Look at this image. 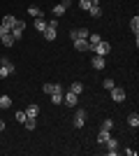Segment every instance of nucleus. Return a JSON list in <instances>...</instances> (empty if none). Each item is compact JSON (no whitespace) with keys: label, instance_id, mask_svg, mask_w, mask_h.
<instances>
[{"label":"nucleus","instance_id":"nucleus-1","mask_svg":"<svg viewBox=\"0 0 139 156\" xmlns=\"http://www.w3.org/2000/svg\"><path fill=\"white\" fill-rule=\"evenodd\" d=\"M14 70H16V65L7 58V56H2V58H0V79H7L9 75H14Z\"/></svg>","mask_w":139,"mask_h":156},{"label":"nucleus","instance_id":"nucleus-2","mask_svg":"<svg viewBox=\"0 0 139 156\" xmlns=\"http://www.w3.org/2000/svg\"><path fill=\"white\" fill-rule=\"evenodd\" d=\"M109 51H111V44L107 40H100L98 44L93 47V54H98V56H109Z\"/></svg>","mask_w":139,"mask_h":156},{"label":"nucleus","instance_id":"nucleus-3","mask_svg":"<svg viewBox=\"0 0 139 156\" xmlns=\"http://www.w3.org/2000/svg\"><path fill=\"white\" fill-rule=\"evenodd\" d=\"M109 93H111L114 103H125V98H127V93H125L123 86H114V89H109Z\"/></svg>","mask_w":139,"mask_h":156},{"label":"nucleus","instance_id":"nucleus-4","mask_svg":"<svg viewBox=\"0 0 139 156\" xmlns=\"http://www.w3.org/2000/svg\"><path fill=\"white\" fill-rule=\"evenodd\" d=\"M23 30H26V23H23V19H16V23H14V28L9 30V35H12L14 40H21V37H23Z\"/></svg>","mask_w":139,"mask_h":156},{"label":"nucleus","instance_id":"nucleus-5","mask_svg":"<svg viewBox=\"0 0 139 156\" xmlns=\"http://www.w3.org/2000/svg\"><path fill=\"white\" fill-rule=\"evenodd\" d=\"M63 103L67 105V107H77V103H79V96L77 93H72V91H63Z\"/></svg>","mask_w":139,"mask_h":156},{"label":"nucleus","instance_id":"nucleus-6","mask_svg":"<svg viewBox=\"0 0 139 156\" xmlns=\"http://www.w3.org/2000/svg\"><path fill=\"white\" fill-rule=\"evenodd\" d=\"M86 121H88V112L79 110L77 114H74V126H77V128H84V126H86Z\"/></svg>","mask_w":139,"mask_h":156},{"label":"nucleus","instance_id":"nucleus-7","mask_svg":"<svg viewBox=\"0 0 139 156\" xmlns=\"http://www.w3.org/2000/svg\"><path fill=\"white\" fill-rule=\"evenodd\" d=\"M91 65L95 68V70H104V68H107V58H104V56H98V54H93Z\"/></svg>","mask_w":139,"mask_h":156},{"label":"nucleus","instance_id":"nucleus-8","mask_svg":"<svg viewBox=\"0 0 139 156\" xmlns=\"http://www.w3.org/2000/svg\"><path fill=\"white\" fill-rule=\"evenodd\" d=\"M14 23H16V16H14V14H5V16H2V23H0V26L5 28L7 33H9V30L14 28Z\"/></svg>","mask_w":139,"mask_h":156},{"label":"nucleus","instance_id":"nucleus-9","mask_svg":"<svg viewBox=\"0 0 139 156\" xmlns=\"http://www.w3.org/2000/svg\"><path fill=\"white\" fill-rule=\"evenodd\" d=\"M104 147H107V154H118V142H116V137H111L109 135V140L104 142Z\"/></svg>","mask_w":139,"mask_h":156},{"label":"nucleus","instance_id":"nucleus-10","mask_svg":"<svg viewBox=\"0 0 139 156\" xmlns=\"http://www.w3.org/2000/svg\"><path fill=\"white\" fill-rule=\"evenodd\" d=\"M88 35H91L88 28H79V30H72V33H70V37H72V40H88Z\"/></svg>","mask_w":139,"mask_h":156},{"label":"nucleus","instance_id":"nucleus-11","mask_svg":"<svg viewBox=\"0 0 139 156\" xmlns=\"http://www.w3.org/2000/svg\"><path fill=\"white\" fill-rule=\"evenodd\" d=\"M88 14H91L93 19H100V16H102V7H100L98 0H93V5L88 7Z\"/></svg>","mask_w":139,"mask_h":156},{"label":"nucleus","instance_id":"nucleus-12","mask_svg":"<svg viewBox=\"0 0 139 156\" xmlns=\"http://www.w3.org/2000/svg\"><path fill=\"white\" fill-rule=\"evenodd\" d=\"M40 105H37V103H30V105H28V107H26V114H28V117H30V119H37V117H40Z\"/></svg>","mask_w":139,"mask_h":156},{"label":"nucleus","instance_id":"nucleus-13","mask_svg":"<svg viewBox=\"0 0 139 156\" xmlns=\"http://www.w3.org/2000/svg\"><path fill=\"white\" fill-rule=\"evenodd\" d=\"M56 33H58V28H51V26H46V30L42 33V37H44L46 42H53V40H56Z\"/></svg>","mask_w":139,"mask_h":156},{"label":"nucleus","instance_id":"nucleus-14","mask_svg":"<svg viewBox=\"0 0 139 156\" xmlns=\"http://www.w3.org/2000/svg\"><path fill=\"white\" fill-rule=\"evenodd\" d=\"M33 26H35V30H37V33H44L46 30V19H44V16H37V19L33 21Z\"/></svg>","mask_w":139,"mask_h":156},{"label":"nucleus","instance_id":"nucleus-15","mask_svg":"<svg viewBox=\"0 0 139 156\" xmlns=\"http://www.w3.org/2000/svg\"><path fill=\"white\" fill-rule=\"evenodd\" d=\"M127 126H130V128H139V114L137 112H130V114H127Z\"/></svg>","mask_w":139,"mask_h":156},{"label":"nucleus","instance_id":"nucleus-16","mask_svg":"<svg viewBox=\"0 0 139 156\" xmlns=\"http://www.w3.org/2000/svg\"><path fill=\"white\" fill-rule=\"evenodd\" d=\"M74 42V49H77V51H88V49H91V47H88V40H72Z\"/></svg>","mask_w":139,"mask_h":156},{"label":"nucleus","instance_id":"nucleus-17","mask_svg":"<svg viewBox=\"0 0 139 156\" xmlns=\"http://www.w3.org/2000/svg\"><path fill=\"white\" fill-rule=\"evenodd\" d=\"M12 107V98L7 96V93H2L0 96V110H9Z\"/></svg>","mask_w":139,"mask_h":156},{"label":"nucleus","instance_id":"nucleus-18","mask_svg":"<svg viewBox=\"0 0 139 156\" xmlns=\"http://www.w3.org/2000/svg\"><path fill=\"white\" fill-rule=\"evenodd\" d=\"M28 16H33V19H37V16H44V14H42V9L37 5H30L28 7Z\"/></svg>","mask_w":139,"mask_h":156},{"label":"nucleus","instance_id":"nucleus-19","mask_svg":"<svg viewBox=\"0 0 139 156\" xmlns=\"http://www.w3.org/2000/svg\"><path fill=\"white\" fill-rule=\"evenodd\" d=\"M130 30L134 33V37H139V16H132V19H130Z\"/></svg>","mask_w":139,"mask_h":156},{"label":"nucleus","instance_id":"nucleus-20","mask_svg":"<svg viewBox=\"0 0 139 156\" xmlns=\"http://www.w3.org/2000/svg\"><path fill=\"white\" fill-rule=\"evenodd\" d=\"M109 135H111V130H102V128H100V133H98V144H104L107 140H109Z\"/></svg>","mask_w":139,"mask_h":156},{"label":"nucleus","instance_id":"nucleus-21","mask_svg":"<svg viewBox=\"0 0 139 156\" xmlns=\"http://www.w3.org/2000/svg\"><path fill=\"white\" fill-rule=\"evenodd\" d=\"M100 40H102V37H100L98 33H91V35H88V47H91V49H88V51H93V47L98 44Z\"/></svg>","mask_w":139,"mask_h":156},{"label":"nucleus","instance_id":"nucleus-22","mask_svg":"<svg viewBox=\"0 0 139 156\" xmlns=\"http://www.w3.org/2000/svg\"><path fill=\"white\" fill-rule=\"evenodd\" d=\"M70 91L79 96V93H84V84H81V82H72V84H70Z\"/></svg>","mask_w":139,"mask_h":156},{"label":"nucleus","instance_id":"nucleus-23","mask_svg":"<svg viewBox=\"0 0 139 156\" xmlns=\"http://www.w3.org/2000/svg\"><path fill=\"white\" fill-rule=\"evenodd\" d=\"M0 42H2V44H5V47H14V42H16V40H14L12 35L7 33V35H2V37H0Z\"/></svg>","mask_w":139,"mask_h":156},{"label":"nucleus","instance_id":"nucleus-24","mask_svg":"<svg viewBox=\"0 0 139 156\" xmlns=\"http://www.w3.org/2000/svg\"><path fill=\"white\" fill-rule=\"evenodd\" d=\"M23 126H26L28 130H35V128H37V119H30V117H28L26 121H23Z\"/></svg>","mask_w":139,"mask_h":156},{"label":"nucleus","instance_id":"nucleus-25","mask_svg":"<svg viewBox=\"0 0 139 156\" xmlns=\"http://www.w3.org/2000/svg\"><path fill=\"white\" fill-rule=\"evenodd\" d=\"M100 128H102V130H114V119L107 117L104 121H102V126H100Z\"/></svg>","mask_w":139,"mask_h":156},{"label":"nucleus","instance_id":"nucleus-26","mask_svg":"<svg viewBox=\"0 0 139 156\" xmlns=\"http://www.w3.org/2000/svg\"><path fill=\"white\" fill-rule=\"evenodd\" d=\"M65 12H67V9H65V7H63V2L53 7V16H63V14H65Z\"/></svg>","mask_w":139,"mask_h":156},{"label":"nucleus","instance_id":"nucleus-27","mask_svg":"<svg viewBox=\"0 0 139 156\" xmlns=\"http://www.w3.org/2000/svg\"><path fill=\"white\" fill-rule=\"evenodd\" d=\"M14 117H16V121H19V124H23V121L28 119V114H26V110H19L16 114H14Z\"/></svg>","mask_w":139,"mask_h":156},{"label":"nucleus","instance_id":"nucleus-28","mask_svg":"<svg viewBox=\"0 0 139 156\" xmlns=\"http://www.w3.org/2000/svg\"><path fill=\"white\" fill-rule=\"evenodd\" d=\"M51 103L53 105H60V103H63V93H51Z\"/></svg>","mask_w":139,"mask_h":156},{"label":"nucleus","instance_id":"nucleus-29","mask_svg":"<svg viewBox=\"0 0 139 156\" xmlns=\"http://www.w3.org/2000/svg\"><path fill=\"white\" fill-rule=\"evenodd\" d=\"M102 86H104L107 91H109V89H114V86H116V84H114V79H111V77H107L104 82H102Z\"/></svg>","mask_w":139,"mask_h":156},{"label":"nucleus","instance_id":"nucleus-30","mask_svg":"<svg viewBox=\"0 0 139 156\" xmlns=\"http://www.w3.org/2000/svg\"><path fill=\"white\" fill-rule=\"evenodd\" d=\"M93 5V0H79V7H81V9H86V12H88V7H91Z\"/></svg>","mask_w":139,"mask_h":156},{"label":"nucleus","instance_id":"nucleus-31","mask_svg":"<svg viewBox=\"0 0 139 156\" xmlns=\"http://www.w3.org/2000/svg\"><path fill=\"white\" fill-rule=\"evenodd\" d=\"M42 91L51 96V93H53V84H51V82H49V84H44V86H42Z\"/></svg>","mask_w":139,"mask_h":156},{"label":"nucleus","instance_id":"nucleus-32","mask_svg":"<svg viewBox=\"0 0 139 156\" xmlns=\"http://www.w3.org/2000/svg\"><path fill=\"white\" fill-rule=\"evenodd\" d=\"M123 151H125L127 156H134V154H137V149H132V147H127V149H123Z\"/></svg>","mask_w":139,"mask_h":156},{"label":"nucleus","instance_id":"nucleus-33","mask_svg":"<svg viewBox=\"0 0 139 156\" xmlns=\"http://www.w3.org/2000/svg\"><path fill=\"white\" fill-rule=\"evenodd\" d=\"M53 93H63V86H60V84H53Z\"/></svg>","mask_w":139,"mask_h":156},{"label":"nucleus","instance_id":"nucleus-34","mask_svg":"<svg viewBox=\"0 0 139 156\" xmlns=\"http://www.w3.org/2000/svg\"><path fill=\"white\" fill-rule=\"evenodd\" d=\"M63 7H65V9H70V7H72V0H63Z\"/></svg>","mask_w":139,"mask_h":156},{"label":"nucleus","instance_id":"nucleus-35","mask_svg":"<svg viewBox=\"0 0 139 156\" xmlns=\"http://www.w3.org/2000/svg\"><path fill=\"white\" fill-rule=\"evenodd\" d=\"M2 130H5V121H2V119H0V133H2Z\"/></svg>","mask_w":139,"mask_h":156},{"label":"nucleus","instance_id":"nucleus-36","mask_svg":"<svg viewBox=\"0 0 139 156\" xmlns=\"http://www.w3.org/2000/svg\"><path fill=\"white\" fill-rule=\"evenodd\" d=\"M2 35H7V30H5L2 26H0V37H2Z\"/></svg>","mask_w":139,"mask_h":156}]
</instances>
